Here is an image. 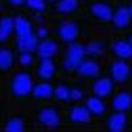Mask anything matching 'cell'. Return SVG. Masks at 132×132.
Listing matches in <instances>:
<instances>
[{"instance_id":"7","label":"cell","mask_w":132,"mask_h":132,"mask_svg":"<svg viewBox=\"0 0 132 132\" xmlns=\"http://www.w3.org/2000/svg\"><path fill=\"white\" fill-rule=\"evenodd\" d=\"M106 73L116 85H128L132 82V61L112 58L106 65Z\"/></svg>"},{"instance_id":"27","label":"cell","mask_w":132,"mask_h":132,"mask_svg":"<svg viewBox=\"0 0 132 132\" xmlns=\"http://www.w3.org/2000/svg\"><path fill=\"white\" fill-rule=\"evenodd\" d=\"M87 86L85 81L77 79L71 82L70 86V103L73 102H83L87 96Z\"/></svg>"},{"instance_id":"2","label":"cell","mask_w":132,"mask_h":132,"mask_svg":"<svg viewBox=\"0 0 132 132\" xmlns=\"http://www.w3.org/2000/svg\"><path fill=\"white\" fill-rule=\"evenodd\" d=\"M36 124L44 129H53V128H61L63 123V110L60 103H38L35 114H33Z\"/></svg>"},{"instance_id":"30","label":"cell","mask_w":132,"mask_h":132,"mask_svg":"<svg viewBox=\"0 0 132 132\" xmlns=\"http://www.w3.org/2000/svg\"><path fill=\"white\" fill-rule=\"evenodd\" d=\"M25 0H2L3 7L9 9H16V8H23Z\"/></svg>"},{"instance_id":"20","label":"cell","mask_w":132,"mask_h":132,"mask_svg":"<svg viewBox=\"0 0 132 132\" xmlns=\"http://www.w3.org/2000/svg\"><path fill=\"white\" fill-rule=\"evenodd\" d=\"M54 93V82L52 81H38L35 83L32 91V99H35L37 103H45L53 101Z\"/></svg>"},{"instance_id":"19","label":"cell","mask_w":132,"mask_h":132,"mask_svg":"<svg viewBox=\"0 0 132 132\" xmlns=\"http://www.w3.org/2000/svg\"><path fill=\"white\" fill-rule=\"evenodd\" d=\"M85 104L87 106L89 111L91 112V115L94 118H104L108 112V103H107V99L104 98H101L98 95H94V94H87L86 99H85Z\"/></svg>"},{"instance_id":"16","label":"cell","mask_w":132,"mask_h":132,"mask_svg":"<svg viewBox=\"0 0 132 132\" xmlns=\"http://www.w3.org/2000/svg\"><path fill=\"white\" fill-rule=\"evenodd\" d=\"M108 107L111 111L132 112V90L128 87L116 89L114 95L108 101Z\"/></svg>"},{"instance_id":"32","label":"cell","mask_w":132,"mask_h":132,"mask_svg":"<svg viewBox=\"0 0 132 132\" xmlns=\"http://www.w3.org/2000/svg\"><path fill=\"white\" fill-rule=\"evenodd\" d=\"M127 4H128V9H129V13L132 17V0H127Z\"/></svg>"},{"instance_id":"6","label":"cell","mask_w":132,"mask_h":132,"mask_svg":"<svg viewBox=\"0 0 132 132\" xmlns=\"http://www.w3.org/2000/svg\"><path fill=\"white\" fill-rule=\"evenodd\" d=\"M94 116L89 111L85 102H73L66 104L63 110V123L71 126H85L93 122Z\"/></svg>"},{"instance_id":"31","label":"cell","mask_w":132,"mask_h":132,"mask_svg":"<svg viewBox=\"0 0 132 132\" xmlns=\"http://www.w3.org/2000/svg\"><path fill=\"white\" fill-rule=\"evenodd\" d=\"M126 37H127V38H128V41L132 44V29H131V30H128V32L126 33Z\"/></svg>"},{"instance_id":"33","label":"cell","mask_w":132,"mask_h":132,"mask_svg":"<svg viewBox=\"0 0 132 132\" xmlns=\"http://www.w3.org/2000/svg\"><path fill=\"white\" fill-rule=\"evenodd\" d=\"M48 2H50V3H53V2H56V0H48Z\"/></svg>"},{"instance_id":"18","label":"cell","mask_w":132,"mask_h":132,"mask_svg":"<svg viewBox=\"0 0 132 132\" xmlns=\"http://www.w3.org/2000/svg\"><path fill=\"white\" fill-rule=\"evenodd\" d=\"M19 63V54L15 46H2L0 49V74L5 77L13 73Z\"/></svg>"},{"instance_id":"23","label":"cell","mask_w":132,"mask_h":132,"mask_svg":"<svg viewBox=\"0 0 132 132\" xmlns=\"http://www.w3.org/2000/svg\"><path fill=\"white\" fill-rule=\"evenodd\" d=\"M50 4L52 3L48 0H25L23 9L30 16L44 17L50 13Z\"/></svg>"},{"instance_id":"24","label":"cell","mask_w":132,"mask_h":132,"mask_svg":"<svg viewBox=\"0 0 132 132\" xmlns=\"http://www.w3.org/2000/svg\"><path fill=\"white\" fill-rule=\"evenodd\" d=\"M3 129L8 132H24L29 129V122L24 115L13 114L3 120Z\"/></svg>"},{"instance_id":"14","label":"cell","mask_w":132,"mask_h":132,"mask_svg":"<svg viewBox=\"0 0 132 132\" xmlns=\"http://www.w3.org/2000/svg\"><path fill=\"white\" fill-rule=\"evenodd\" d=\"M82 0H56L50 4V13L60 17H78Z\"/></svg>"},{"instance_id":"1","label":"cell","mask_w":132,"mask_h":132,"mask_svg":"<svg viewBox=\"0 0 132 132\" xmlns=\"http://www.w3.org/2000/svg\"><path fill=\"white\" fill-rule=\"evenodd\" d=\"M35 73L32 69H20L11 74L7 83V94L15 101L23 102L32 98V91L35 87Z\"/></svg>"},{"instance_id":"29","label":"cell","mask_w":132,"mask_h":132,"mask_svg":"<svg viewBox=\"0 0 132 132\" xmlns=\"http://www.w3.org/2000/svg\"><path fill=\"white\" fill-rule=\"evenodd\" d=\"M36 32H37V36L40 37V40L52 37V36H50V28H49L48 24H45V23H40V24L37 25Z\"/></svg>"},{"instance_id":"25","label":"cell","mask_w":132,"mask_h":132,"mask_svg":"<svg viewBox=\"0 0 132 132\" xmlns=\"http://www.w3.org/2000/svg\"><path fill=\"white\" fill-rule=\"evenodd\" d=\"M13 37V13H4L0 21V45L7 46Z\"/></svg>"},{"instance_id":"22","label":"cell","mask_w":132,"mask_h":132,"mask_svg":"<svg viewBox=\"0 0 132 132\" xmlns=\"http://www.w3.org/2000/svg\"><path fill=\"white\" fill-rule=\"evenodd\" d=\"M108 45L110 42H107L106 38L99 37V36L91 37L87 41V44H85L87 56L96 57V58H102L106 53H108Z\"/></svg>"},{"instance_id":"9","label":"cell","mask_w":132,"mask_h":132,"mask_svg":"<svg viewBox=\"0 0 132 132\" xmlns=\"http://www.w3.org/2000/svg\"><path fill=\"white\" fill-rule=\"evenodd\" d=\"M90 94L98 95L104 99H110L116 91V82L106 71H102L96 78L91 79L87 85Z\"/></svg>"},{"instance_id":"8","label":"cell","mask_w":132,"mask_h":132,"mask_svg":"<svg viewBox=\"0 0 132 132\" xmlns=\"http://www.w3.org/2000/svg\"><path fill=\"white\" fill-rule=\"evenodd\" d=\"M37 24L25 11L13 12V40H21L36 33Z\"/></svg>"},{"instance_id":"17","label":"cell","mask_w":132,"mask_h":132,"mask_svg":"<svg viewBox=\"0 0 132 132\" xmlns=\"http://www.w3.org/2000/svg\"><path fill=\"white\" fill-rule=\"evenodd\" d=\"M65 42L61 40L56 38L54 36L44 38L40 41L37 50H36V56L37 58H57L58 54L62 53Z\"/></svg>"},{"instance_id":"13","label":"cell","mask_w":132,"mask_h":132,"mask_svg":"<svg viewBox=\"0 0 132 132\" xmlns=\"http://www.w3.org/2000/svg\"><path fill=\"white\" fill-rule=\"evenodd\" d=\"M102 71H103V69H102V58L86 56L85 60L81 62V65L74 71V75L81 81L90 82L91 79L96 78Z\"/></svg>"},{"instance_id":"12","label":"cell","mask_w":132,"mask_h":132,"mask_svg":"<svg viewBox=\"0 0 132 132\" xmlns=\"http://www.w3.org/2000/svg\"><path fill=\"white\" fill-rule=\"evenodd\" d=\"M104 119V128L108 132H126L132 129V115L127 111L107 112Z\"/></svg>"},{"instance_id":"10","label":"cell","mask_w":132,"mask_h":132,"mask_svg":"<svg viewBox=\"0 0 132 132\" xmlns=\"http://www.w3.org/2000/svg\"><path fill=\"white\" fill-rule=\"evenodd\" d=\"M33 73L37 81H56L61 73V65L57 58H38Z\"/></svg>"},{"instance_id":"5","label":"cell","mask_w":132,"mask_h":132,"mask_svg":"<svg viewBox=\"0 0 132 132\" xmlns=\"http://www.w3.org/2000/svg\"><path fill=\"white\" fill-rule=\"evenodd\" d=\"M114 9H115V4L112 0H91L87 4L85 13L94 23L104 27V25H110Z\"/></svg>"},{"instance_id":"21","label":"cell","mask_w":132,"mask_h":132,"mask_svg":"<svg viewBox=\"0 0 132 132\" xmlns=\"http://www.w3.org/2000/svg\"><path fill=\"white\" fill-rule=\"evenodd\" d=\"M70 86L71 82L63 78H57L54 81V93H53V102L60 104H69L70 103Z\"/></svg>"},{"instance_id":"4","label":"cell","mask_w":132,"mask_h":132,"mask_svg":"<svg viewBox=\"0 0 132 132\" xmlns=\"http://www.w3.org/2000/svg\"><path fill=\"white\" fill-rule=\"evenodd\" d=\"M53 36L62 42L79 41L83 36V24L79 17H63L53 28Z\"/></svg>"},{"instance_id":"11","label":"cell","mask_w":132,"mask_h":132,"mask_svg":"<svg viewBox=\"0 0 132 132\" xmlns=\"http://www.w3.org/2000/svg\"><path fill=\"white\" fill-rule=\"evenodd\" d=\"M110 27L115 32H128L132 29V17L128 9L127 0H120L119 3L115 4V9L110 21Z\"/></svg>"},{"instance_id":"15","label":"cell","mask_w":132,"mask_h":132,"mask_svg":"<svg viewBox=\"0 0 132 132\" xmlns=\"http://www.w3.org/2000/svg\"><path fill=\"white\" fill-rule=\"evenodd\" d=\"M108 54L115 60L132 61V44L126 36H115L110 41Z\"/></svg>"},{"instance_id":"28","label":"cell","mask_w":132,"mask_h":132,"mask_svg":"<svg viewBox=\"0 0 132 132\" xmlns=\"http://www.w3.org/2000/svg\"><path fill=\"white\" fill-rule=\"evenodd\" d=\"M19 54V63L24 69H33L37 62L36 53H17Z\"/></svg>"},{"instance_id":"3","label":"cell","mask_w":132,"mask_h":132,"mask_svg":"<svg viewBox=\"0 0 132 132\" xmlns=\"http://www.w3.org/2000/svg\"><path fill=\"white\" fill-rule=\"evenodd\" d=\"M87 56L86 46L81 41H73V42H65L62 53H61V73L65 75L74 74L77 68L81 65V62Z\"/></svg>"},{"instance_id":"26","label":"cell","mask_w":132,"mask_h":132,"mask_svg":"<svg viewBox=\"0 0 132 132\" xmlns=\"http://www.w3.org/2000/svg\"><path fill=\"white\" fill-rule=\"evenodd\" d=\"M40 37L37 36V32L32 36H28L21 40H15L13 46L17 50V53H36L37 46L40 44Z\"/></svg>"}]
</instances>
